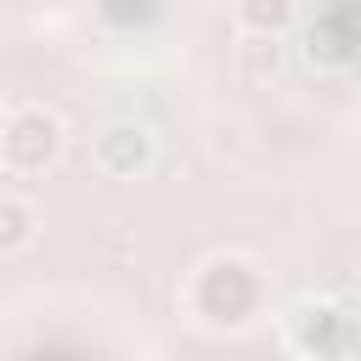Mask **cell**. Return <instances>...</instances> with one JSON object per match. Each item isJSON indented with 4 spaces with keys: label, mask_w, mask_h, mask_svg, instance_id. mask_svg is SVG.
Wrapping results in <instances>:
<instances>
[{
    "label": "cell",
    "mask_w": 361,
    "mask_h": 361,
    "mask_svg": "<svg viewBox=\"0 0 361 361\" xmlns=\"http://www.w3.org/2000/svg\"><path fill=\"white\" fill-rule=\"evenodd\" d=\"M39 243V209L17 192H0V259L28 254Z\"/></svg>",
    "instance_id": "6"
},
{
    "label": "cell",
    "mask_w": 361,
    "mask_h": 361,
    "mask_svg": "<svg viewBox=\"0 0 361 361\" xmlns=\"http://www.w3.org/2000/svg\"><path fill=\"white\" fill-rule=\"evenodd\" d=\"M355 293H361V276H355Z\"/></svg>",
    "instance_id": "8"
},
{
    "label": "cell",
    "mask_w": 361,
    "mask_h": 361,
    "mask_svg": "<svg viewBox=\"0 0 361 361\" xmlns=\"http://www.w3.org/2000/svg\"><path fill=\"white\" fill-rule=\"evenodd\" d=\"M152 158H158V135H152L141 118H113V124H102L96 141H90V164H96L107 180H135V175L152 169Z\"/></svg>",
    "instance_id": "3"
},
{
    "label": "cell",
    "mask_w": 361,
    "mask_h": 361,
    "mask_svg": "<svg viewBox=\"0 0 361 361\" xmlns=\"http://www.w3.org/2000/svg\"><path fill=\"white\" fill-rule=\"evenodd\" d=\"M186 310L203 327H243L265 310V271L248 254H209L186 282Z\"/></svg>",
    "instance_id": "1"
},
{
    "label": "cell",
    "mask_w": 361,
    "mask_h": 361,
    "mask_svg": "<svg viewBox=\"0 0 361 361\" xmlns=\"http://www.w3.org/2000/svg\"><path fill=\"white\" fill-rule=\"evenodd\" d=\"M293 17H299V0H237L231 6V23L248 39H276L293 28Z\"/></svg>",
    "instance_id": "5"
},
{
    "label": "cell",
    "mask_w": 361,
    "mask_h": 361,
    "mask_svg": "<svg viewBox=\"0 0 361 361\" xmlns=\"http://www.w3.org/2000/svg\"><path fill=\"white\" fill-rule=\"evenodd\" d=\"M361 344V333H355V316L350 310H338V305H316V299H305L293 316H288V350H299V355H344V350H355Z\"/></svg>",
    "instance_id": "4"
},
{
    "label": "cell",
    "mask_w": 361,
    "mask_h": 361,
    "mask_svg": "<svg viewBox=\"0 0 361 361\" xmlns=\"http://www.w3.org/2000/svg\"><path fill=\"white\" fill-rule=\"evenodd\" d=\"M6 113H11V107H6V102H0V124H6Z\"/></svg>",
    "instance_id": "7"
},
{
    "label": "cell",
    "mask_w": 361,
    "mask_h": 361,
    "mask_svg": "<svg viewBox=\"0 0 361 361\" xmlns=\"http://www.w3.org/2000/svg\"><path fill=\"white\" fill-rule=\"evenodd\" d=\"M62 147H68V124H62L56 107L23 102L0 124V169H11V175H45V169H56Z\"/></svg>",
    "instance_id": "2"
}]
</instances>
